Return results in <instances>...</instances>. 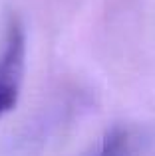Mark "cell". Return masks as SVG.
Returning <instances> with one entry per match:
<instances>
[{
  "instance_id": "6da1fadb",
  "label": "cell",
  "mask_w": 155,
  "mask_h": 156,
  "mask_svg": "<svg viewBox=\"0 0 155 156\" xmlns=\"http://www.w3.org/2000/svg\"><path fill=\"white\" fill-rule=\"evenodd\" d=\"M137 134L125 126H113L101 140L97 156H135Z\"/></svg>"
}]
</instances>
